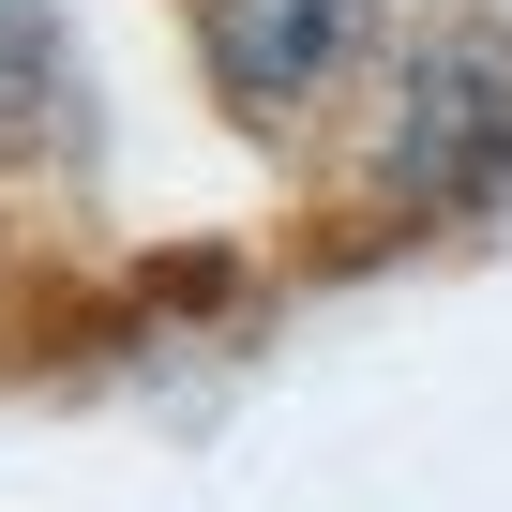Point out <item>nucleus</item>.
Segmentation results:
<instances>
[{"mask_svg":"<svg viewBox=\"0 0 512 512\" xmlns=\"http://www.w3.org/2000/svg\"><path fill=\"white\" fill-rule=\"evenodd\" d=\"M46 106H61V31H46V0H0V151Z\"/></svg>","mask_w":512,"mask_h":512,"instance_id":"3","label":"nucleus"},{"mask_svg":"<svg viewBox=\"0 0 512 512\" xmlns=\"http://www.w3.org/2000/svg\"><path fill=\"white\" fill-rule=\"evenodd\" d=\"M362 196L392 226H512V31L497 16H422L377 46Z\"/></svg>","mask_w":512,"mask_h":512,"instance_id":"1","label":"nucleus"},{"mask_svg":"<svg viewBox=\"0 0 512 512\" xmlns=\"http://www.w3.org/2000/svg\"><path fill=\"white\" fill-rule=\"evenodd\" d=\"M482 16H497V31H512V0H482Z\"/></svg>","mask_w":512,"mask_h":512,"instance_id":"4","label":"nucleus"},{"mask_svg":"<svg viewBox=\"0 0 512 512\" xmlns=\"http://www.w3.org/2000/svg\"><path fill=\"white\" fill-rule=\"evenodd\" d=\"M377 46H392L377 0H196V76H211L226 121H302Z\"/></svg>","mask_w":512,"mask_h":512,"instance_id":"2","label":"nucleus"}]
</instances>
